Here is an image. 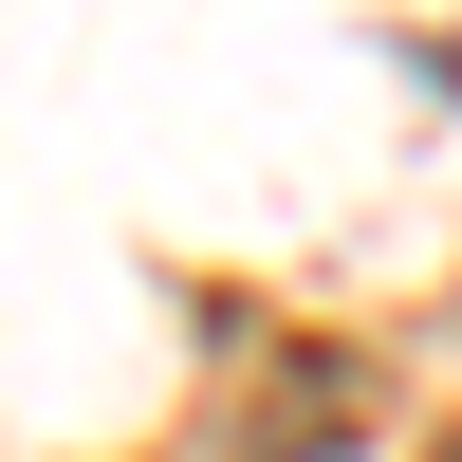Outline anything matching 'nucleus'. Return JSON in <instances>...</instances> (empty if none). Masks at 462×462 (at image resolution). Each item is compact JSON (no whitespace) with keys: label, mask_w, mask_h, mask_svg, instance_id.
I'll return each mask as SVG.
<instances>
[{"label":"nucleus","mask_w":462,"mask_h":462,"mask_svg":"<svg viewBox=\"0 0 462 462\" xmlns=\"http://www.w3.org/2000/svg\"><path fill=\"white\" fill-rule=\"evenodd\" d=\"M426 462H462V426H444V444H426Z\"/></svg>","instance_id":"f257e3e1"}]
</instances>
